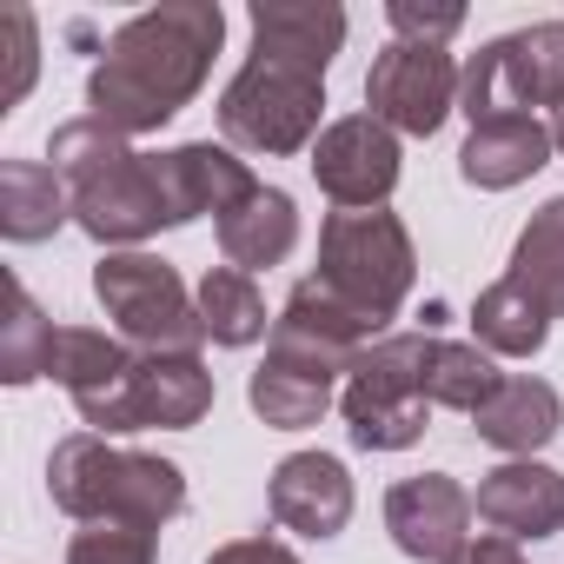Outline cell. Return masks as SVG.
I'll list each match as a JSON object with an SVG mask.
<instances>
[{
  "label": "cell",
  "instance_id": "1",
  "mask_svg": "<svg viewBox=\"0 0 564 564\" xmlns=\"http://www.w3.org/2000/svg\"><path fill=\"white\" fill-rule=\"evenodd\" d=\"M226 41L219 0H160L113 28L107 61L87 74V113L113 133H160L213 74V54Z\"/></svg>",
  "mask_w": 564,
  "mask_h": 564
},
{
  "label": "cell",
  "instance_id": "2",
  "mask_svg": "<svg viewBox=\"0 0 564 564\" xmlns=\"http://www.w3.org/2000/svg\"><path fill=\"white\" fill-rule=\"evenodd\" d=\"M54 173L67 180L74 193V226L100 246H140L166 226V199H160V173H153V153H133L127 133L100 127L94 113L87 120H67L54 127V147H47Z\"/></svg>",
  "mask_w": 564,
  "mask_h": 564
},
{
  "label": "cell",
  "instance_id": "3",
  "mask_svg": "<svg viewBox=\"0 0 564 564\" xmlns=\"http://www.w3.org/2000/svg\"><path fill=\"white\" fill-rule=\"evenodd\" d=\"M47 491L67 518L80 524H147L160 531L166 518L186 511V471L173 458H153V452H127L100 432H74L54 445L47 458Z\"/></svg>",
  "mask_w": 564,
  "mask_h": 564
},
{
  "label": "cell",
  "instance_id": "4",
  "mask_svg": "<svg viewBox=\"0 0 564 564\" xmlns=\"http://www.w3.org/2000/svg\"><path fill=\"white\" fill-rule=\"evenodd\" d=\"M326 74L286 54L252 47V61L219 94V133L239 153H306L326 127Z\"/></svg>",
  "mask_w": 564,
  "mask_h": 564
},
{
  "label": "cell",
  "instance_id": "5",
  "mask_svg": "<svg viewBox=\"0 0 564 564\" xmlns=\"http://www.w3.org/2000/svg\"><path fill=\"white\" fill-rule=\"evenodd\" d=\"M319 286L333 300H346L352 313H366L372 326L399 319V306L412 300V279H419V252L399 213L366 206V213H333L319 226Z\"/></svg>",
  "mask_w": 564,
  "mask_h": 564
},
{
  "label": "cell",
  "instance_id": "6",
  "mask_svg": "<svg viewBox=\"0 0 564 564\" xmlns=\"http://www.w3.org/2000/svg\"><path fill=\"white\" fill-rule=\"evenodd\" d=\"M425 366H432V333H386L352 359L339 386V412L359 452H405L425 438V419H432Z\"/></svg>",
  "mask_w": 564,
  "mask_h": 564
},
{
  "label": "cell",
  "instance_id": "7",
  "mask_svg": "<svg viewBox=\"0 0 564 564\" xmlns=\"http://www.w3.org/2000/svg\"><path fill=\"white\" fill-rule=\"evenodd\" d=\"M94 300L133 352H199L206 339L186 279L153 252H107L94 265Z\"/></svg>",
  "mask_w": 564,
  "mask_h": 564
},
{
  "label": "cell",
  "instance_id": "8",
  "mask_svg": "<svg viewBox=\"0 0 564 564\" xmlns=\"http://www.w3.org/2000/svg\"><path fill=\"white\" fill-rule=\"evenodd\" d=\"M538 107L564 113V21L518 28V34L478 47L458 74V113L471 127H485L498 113H538Z\"/></svg>",
  "mask_w": 564,
  "mask_h": 564
},
{
  "label": "cell",
  "instance_id": "9",
  "mask_svg": "<svg viewBox=\"0 0 564 564\" xmlns=\"http://www.w3.org/2000/svg\"><path fill=\"white\" fill-rule=\"evenodd\" d=\"M458 74L445 47H412V41H392L372 74H366V107L372 120H386L392 133H412V140H432L445 127V113L458 107Z\"/></svg>",
  "mask_w": 564,
  "mask_h": 564
},
{
  "label": "cell",
  "instance_id": "10",
  "mask_svg": "<svg viewBox=\"0 0 564 564\" xmlns=\"http://www.w3.org/2000/svg\"><path fill=\"white\" fill-rule=\"evenodd\" d=\"M313 180L339 213L386 206L399 186V133L372 113H346L313 140Z\"/></svg>",
  "mask_w": 564,
  "mask_h": 564
},
{
  "label": "cell",
  "instance_id": "11",
  "mask_svg": "<svg viewBox=\"0 0 564 564\" xmlns=\"http://www.w3.org/2000/svg\"><path fill=\"white\" fill-rule=\"evenodd\" d=\"M471 491L452 471H419L386 491V531L419 564H452L471 544Z\"/></svg>",
  "mask_w": 564,
  "mask_h": 564
},
{
  "label": "cell",
  "instance_id": "12",
  "mask_svg": "<svg viewBox=\"0 0 564 564\" xmlns=\"http://www.w3.org/2000/svg\"><path fill=\"white\" fill-rule=\"evenodd\" d=\"M54 379L67 386L87 432H100V438L127 432V379H133V346L127 339H107L94 326H61Z\"/></svg>",
  "mask_w": 564,
  "mask_h": 564
},
{
  "label": "cell",
  "instance_id": "13",
  "mask_svg": "<svg viewBox=\"0 0 564 564\" xmlns=\"http://www.w3.org/2000/svg\"><path fill=\"white\" fill-rule=\"evenodd\" d=\"M153 173H160V199H166V226H186L199 213L226 219L259 180L246 173V160L232 147H213V140H186L173 153H153Z\"/></svg>",
  "mask_w": 564,
  "mask_h": 564
},
{
  "label": "cell",
  "instance_id": "14",
  "mask_svg": "<svg viewBox=\"0 0 564 564\" xmlns=\"http://www.w3.org/2000/svg\"><path fill=\"white\" fill-rule=\"evenodd\" d=\"M213 412V372L199 352H133L127 432H186Z\"/></svg>",
  "mask_w": 564,
  "mask_h": 564
},
{
  "label": "cell",
  "instance_id": "15",
  "mask_svg": "<svg viewBox=\"0 0 564 564\" xmlns=\"http://www.w3.org/2000/svg\"><path fill=\"white\" fill-rule=\"evenodd\" d=\"M272 518L300 538H339L352 524V478L333 452H293L272 465Z\"/></svg>",
  "mask_w": 564,
  "mask_h": 564
},
{
  "label": "cell",
  "instance_id": "16",
  "mask_svg": "<svg viewBox=\"0 0 564 564\" xmlns=\"http://www.w3.org/2000/svg\"><path fill=\"white\" fill-rule=\"evenodd\" d=\"M478 524H491L498 538H557L564 531V478L538 458H511L498 471L478 478Z\"/></svg>",
  "mask_w": 564,
  "mask_h": 564
},
{
  "label": "cell",
  "instance_id": "17",
  "mask_svg": "<svg viewBox=\"0 0 564 564\" xmlns=\"http://www.w3.org/2000/svg\"><path fill=\"white\" fill-rule=\"evenodd\" d=\"M551 153H557V140H551V127H544L538 113H498V120H485V127L465 133L458 173H465V186H478V193H511V186H524Z\"/></svg>",
  "mask_w": 564,
  "mask_h": 564
},
{
  "label": "cell",
  "instance_id": "18",
  "mask_svg": "<svg viewBox=\"0 0 564 564\" xmlns=\"http://www.w3.org/2000/svg\"><path fill=\"white\" fill-rule=\"evenodd\" d=\"M333 392H339V372L319 366V359H306V352H286V346H265V366L246 379V399H252V412L272 432L319 425L326 405H333Z\"/></svg>",
  "mask_w": 564,
  "mask_h": 564
},
{
  "label": "cell",
  "instance_id": "19",
  "mask_svg": "<svg viewBox=\"0 0 564 564\" xmlns=\"http://www.w3.org/2000/svg\"><path fill=\"white\" fill-rule=\"evenodd\" d=\"M471 425H478V438H485L491 452L531 458V452H544V445L557 438L564 399H557V386H544V379H531V372H505V386L491 392V405H485Z\"/></svg>",
  "mask_w": 564,
  "mask_h": 564
},
{
  "label": "cell",
  "instance_id": "20",
  "mask_svg": "<svg viewBox=\"0 0 564 564\" xmlns=\"http://www.w3.org/2000/svg\"><path fill=\"white\" fill-rule=\"evenodd\" d=\"M246 21H252V47L306 61L319 74L346 47V8H333V0H252Z\"/></svg>",
  "mask_w": 564,
  "mask_h": 564
},
{
  "label": "cell",
  "instance_id": "21",
  "mask_svg": "<svg viewBox=\"0 0 564 564\" xmlns=\"http://www.w3.org/2000/svg\"><path fill=\"white\" fill-rule=\"evenodd\" d=\"M293 246H300V206H293V193H279V186H252V193L219 219V252H226V265H239V272L279 265Z\"/></svg>",
  "mask_w": 564,
  "mask_h": 564
},
{
  "label": "cell",
  "instance_id": "22",
  "mask_svg": "<svg viewBox=\"0 0 564 564\" xmlns=\"http://www.w3.org/2000/svg\"><path fill=\"white\" fill-rule=\"evenodd\" d=\"M74 219V193L47 160H0V232L14 246L54 239Z\"/></svg>",
  "mask_w": 564,
  "mask_h": 564
},
{
  "label": "cell",
  "instance_id": "23",
  "mask_svg": "<svg viewBox=\"0 0 564 564\" xmlns=\"http://www.w3.org/2000/svg\"><path fill=\"white\" fill-rule=\"evenodd\" d=\"M471 333H478V346L491 359H531L551 339V313L518 286V279H498V286H485L478 306H471Z\"/></svg>",
  "mask_w": 564,
  "mask_h": 564
},
{
  "label": "cell",
  "instance_id": "24",
  "mask_svg": "<svg viewBox=\"0 0 564 564\" xmlns=\"http://www.w3.org/2000/svg\"><path fill=\"white\" fill-rule=\"evenodd\" d=\"M193 306H199V326H206L213 346H259V339H272L265 300L252 286V272H239V265H213L199 279Z\"/></svg>",
  "mask_w": 564,
  "mask_h": 564
},
{
  "label": "cell",
  "instance_id": "25",
  "mask_svg": "<svg viewBox=\"0 0 564 564\" xmlns=\"http://www.w3.org/2000/svg\"><path fill=\"white\" fill-rule=\"evenodd\" d=\"M505 279H518L551 319H564V193L531 213V226L511 246V272Z\"/></svg>",
  "mask_w": 564,
  "mask_h": 564
},
{
  "label": "cell",
  "instance_id": "26",
  "mask_svg": "<svg viewBox=\"0 0 564 564\" xmlns=\"http://www.w3.org/2000/svg\"><path fill=\"white\" fill-rule=\"evenodd\" d=\"M505 386V372H498V359L471 339H432V366H425V392H432V405H445V412H465V419H478L485 405H491V392Z\"/></svg>",
  "mask_w": 564,
  "mask_h": 564
},
{
  "label": "cell",
  "instance_id": "27",
  "mask_svg": "<svg viewBox=\"0 0 564 564\" xmlns=\"http://www.w3.org/2000/svg\"><path fill=\"white\" fill-rule=\"evenodd\" d=\"M8 300H14V319L0 333V379L8 386H34V379H54V346H61V326L34 306V293L21 279H8Z\"/></svg>",
  "mask_w": 564,
  "mask_h": 564
},
{
  "label": "cell",
  "instance_id": "28",
  "mask_svg": "<svg viewBox=\"0 0 564 564\" xmlns=\"http://www.w3.org/2000/svg\"><path fill=\"white\" fill-rule=\"evenodd\" d=\"M153 551H160V531L100 518V524H80V531H74L67 564H153Z\"/></svg>",
  "mask_w": 564,
  "mask_h": 564
},
{
  "label": "cell",
  "instance_id": "29",
  "mask_svg": "<svg viewBox=\"0 0 564 564\" xmlns=\"http://www.w3.org/2000/svg\"><path fill=\"white\" fill-rule=\"evenodd\" d=\"M386 21H392V34L412 41V47H445V41L465 28V8H458V0H445V8H425V0H392Z\"/></svg>",
  "mask_w": 564,
  "mask_h": 564
},
{
  "label": "cell",
  "instance_id": "30",
  "mask_svg": "<svg viewBox=\"0 0 564 564\" xmlns=\"http://www.w3.org/2000/svg\"><path fill=\"white\" fill-rule=\"evenodd\" d=\"M8 67H14V80L0 87V113H14L21 100H28V87H34V67H41V34H34V14L28 8H8Z\"/></svg>",
  "mask_w": 564,
  "mask_h": 564
},
{
  "label": "cell",
  "instance_id": "31",
  "mask_svg": "<svg viewBox=\"0 0 564 564\" xmlns=\"http://www.w3.org/2000/svg\"><path fill=\"white\" fill-rule=\"evenodd\" d=\"M206 564H300V551H286L279 538H232V544H219Z\"/></svg>",
  "mask_w": 564,
  "mask_h": 564
},
{
  "label": "cell",
  "instance_id": "32",
  "mask_svg": "<svg viewBox=\"0 0 564 564\" xmlns=\"http://www.w3.org/2000/svg\"><path fill=\"white\" fill-rule=\"evenodd\" d=\"M452 564H524V557H518V544H511V538H471Z\"/></svg>",
  "mask_w": 564,
  "mask_h": 564
},
{
  "label": "cell",
  "instance_id": "33",
  "mask_svg": "<svg viewBox=\"0 0 564 564\" xmlns=\"http://www.w3.org/2000/svg\"><path fill=\"white\" fill-rule=\"evenodd\" d=\"M551 140H557V153H564V113H557V120H551Z\"/></svg>",
  "mask_w": 564,
  "mask_h": 564
}]
</instances>
